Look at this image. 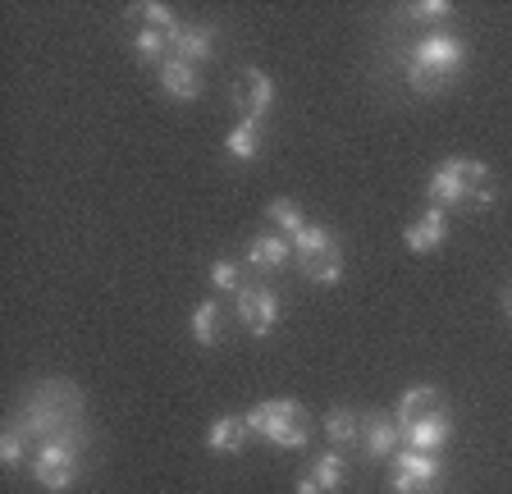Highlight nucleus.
Listing matches in <instances>:
<instances>
[{"label": "nucleus", "instance_id": "obj_18", "mask_svg": "<svg viewBox=\"0 0 512 494\" xmlns=\"http://www.w3.org/2000/svg\"><path fill=\"white\" fill-rule=\"evenodd\" d=\"M307 476L320 485V494H339L343 481H348V462H343L339 453H325V458H316V467H311Z\"/></svg>", "mask_w": 512, "mask_h": 494}, {"label": "nucleus", "instance_id": "obj_14", "mask_svg": "<svg viewBox=\"0 0 512 494\" xmlns=\"http://www.w3.org/2000/svg\"><path fill=\"white\" fill-rule=\"evenodd\" d=\"M407 247L412 252H435V247H444V238H448V215L439 211V206H430L416 225H407Z\"/></svg>", "mask_w": 512, "mask_h": 494}, {"label": "nucleus", "instance_id": "obj_24", "mask_svg": "<svg viewBox=\"0 0 512 494\" xmlns=\"http://www.w3.org/2000/svg\"><path fill=\"white\" fill-rule=\"evenodd\" d=\"M133 14H138L147 28H160V33H179V28H183V23L174 19L170 5H151V0H147V5H133Z\"/></svg>", "mask_w": 512, "mask_h": 494}, {"label": "nucleus", "instance_id": "obj_6", "mask_svg": "<svg viewBox=\"0 0 512 494\" xmlns=\"http://www.w3.org/2000/svg\"><path fill=\"white\" fill-rule=\"evenodd\" d=\"M32 476L46 490H69L78 476V440H42L32 453Z\"/></svg>", "mask_w": 512, "mask_h": 494}, {"label": "nucleus", "instance_id": "obj_22", "mask_svg": "<svg viewBox=\"0 0 512 494\" xmlns=\"http://www.w3.org/2000/svg\"><path fill=\"white\" fill-rule=\"evenodd\" d=\"M220 302H197V307H192V339H197V344H215V339H220Z\"/></svg>", "mask_w": 512, "mask_h": 494}, {"label": "nucleus", "instance_id": "obj_16", "mask_svg": "<svg viewBox=\"0 0 512 494\" xmlns=\"http://www.w3.org/2000/svg\"><path fill=\"white\" fill-rule=\"evenodd\" d=\"M247 435H252V426H247L243 417H220V421H211V430H206V449L211 453H243Z\"/></svg>", "mask_w": 512, "mask_h": 494}, {"label": "nucleus", "instance_id": "obj_2", "mask_svg": "<svg viewBox=\"0 0 512 494\" xmlns=\"http://www.w3.org/2000/svg\"><path fill=\"white\" fill-rule=\"evenodd\" d=\"M78 417H83V394L74 385H64V380H46L28 398V412H23L19 426L28 435H42V440H74Z\"/></svg>", "mask_w": 512, "mask_h": 494}, {"label": "nucleus", "instance_id": "obj_20", "mask_svg": "<svg viewBox=\"0 0 512 494\" xmlns=\"http://www.w3.org/2000/svg\"><path fill=\"white\" fill-rule=\"evenodd\" d=\"M224 151L238 156V161H252L256 151H261V124L256 119H238V129L224 138Z\"/></svg>", "mask_w": 512, "mask_h": 494}, {"label": "nucleus", "instance_id": "obj_13", "mask_svg": "<svg viewBox=\"0 0 512 494\" xmlns=\"http://www.w3.org/2000/svg\"><path fill=\"white\" fill-rule=\"evenodd\" d=\"M362 444H366L371 458H394L398 444H403V426H398V417H366Z\"/></svg>", "mask_w": 512, "mask_h": 494}, {"label": "nucleus", "instance_id": "obj_12", "mask_svg": "<svg viewBox=\"0 0 512 494\" xmlns=\"http://www.w3.org/2000/svg\"><path fill=\"white\" fill-rule=\"evenodd\" d=\"M288 257H293V243H288L284 234H261V238H252L243 252V261L252 270H284Z\"/></svg>", "mask_w": 512, "mask_h": 494}, {"label": "nucleus", "instance_id": "obj_25", "mask_svg": "<svg viewBox=\"0 0 512 494\" xmlns=\"http://www.w3.org/2000/svg\"><path fill=\"white\" fill-rule=\"evenodd\" d=\"M211 284H215V289H224V293H238V289H243V275H238L234 261H215V266H211Z\"/></svg>", "mask_w": 512, "mask_h": 494}, {"label": "nucleus", "instance_id": "obj_1", "mask_svg": "<svg viewBox=\"0 0 512 494\" xmlns=\"http://www.w3.org/2000/svg\"><path fill=\"white\" fill-rule=\"evenodd\" d=\"M426 197L448 211V206H494V183H490V165L471 161V156H453L444 161L435 174H430V188Z\"/></svg>", "mask_w": 512, "mask_h": 494}, {"label": "nucleus", "instance_id": "obj_9", "mask_svg": "<svg viewBox=\"0 0 512 494\" xmlns=\"http://www.w3.org/2000/svg\"><path fill=\"white\" fill-rule=\"evenodd\" d=\"M234 106L243 119H266V110L275 106V83H270V74H261V69H243L234 83Z\"/></svg>", "mask_w": 512, "mask_h": 494}, {"label": "nucleus", "instance_id": "obj_5", "mask_svg": "<svg viewBox=\"0 0 512 494\" xmlns=\"http://www.w3.org/2000/svg\"><path fill=\"white\" fill-rule=\"evenodd\" d=\"M243 421L256 435H266L270 444H279V449H307V426H302V408L293 398H266Z\"/></svg>", "mask_w": 512, "mask_h": 494}, {"label": "nucleus", "instance_id": "obj_8", "mask_svg": "<svg viewBox=\"0 0 512 494\" xmlns=\"http://www.w3.org/2000/svg\"><path fill=\"white\" fill-rule=\"evenodd\" d=\"M234 312L256 339H266V334H275V325H279V293L266 289V284H243Z\"/></svg>", "mask_w": 512, "mask_h": 494}, {"label": "nucleus", "instance_id": "obj_11", "mask_svg": "<svg viewBox=\"0 0 512 494\" xmlns=\"http://www.w3.org/2000/svg\"><path fill=\"white\" fill-rule=\"evenodd\" d=\"M160 87H165L174 101H197L202 97V74H197V65L170 55V60L160 65Z\"/></svg>", "mask_w": 512, "mask_h": 494}, {"label": "nucleus", "instance_id": "obj_7", "mask_svg": "<svg viewBox=\"0 0 512 494\" xmlns=\"http://www.w3.org/2000/svg\"><path fill=\"white\" fill-rule=\"evenodd\" d=\"M439 476H444V467H439L435 453H398L394 458V472H389V481H394L398 494H435Z\"/></svg>", "mask_w": 512, "mask_h": 494}, {"label": "nucleus", "instance_id": "obj_3", "mask_svg": "<svg viewBox=\"0 0 512 494\" xmlns=\"http://www.w3.org/2000/svg\"><path fill=\"white\" fill-rule=\"evenodd\" d=\"M462 65H467V46H462L458 37L435 33L412 46L407 83H412V92H421V97H435V92H444V87L462 74Z\"/></svg>", "mask_w": 512, "mask_h": 494}, {"label": "nucleus", "instance_id": "obj_28", "mask_svg": "<svg viewBox=\"0 0 512 494\" xmlns=\"http://www.w3.org/2000/svg\"><path fill=\"white\" fill-rule=\"evenodd\" d=\"M508 312H512V289H508Z\"/></svg>", "mask_w": 512, "mask_h": 494}, {"label": "nucleus", "instance_id": "obj_27", "mask_svg": "<svg viewBox=\"0 0 512 494\" xmlns=\"http://www.w3.org/2000/svg\"><path fill=\"white\" fill-rule=\"evenodd\" d=\"M298 494H320V485L311 481V476H302V481H298Z\"/></svg>", "mask_w": 512, "mask_h": 494}, {"label": "nucleus", "instance_id": "obj_17", "mask_svg": "<svg viewBox=\"0 0 512 494\" xmlns=\"http://www.w3.org/2000/svg\"><path fill=\"white\" fill-rule=\"evenodd\" d=\"M448 435H453V426H448V417H435V421H421V426L403 430V440L412 444L416 453H439L448 444Z\"/></svg>", "mask_w": 512, "mask_h": 494}, {"label": "nucleus", "instance_id": "obj_4", "mask_svg": "<svg viewBox=\"0 0 512 494\" xmlns=\"http://www.w3.org/2000/svg\"><path fill=\"white\" fill-rule=\"evenodd\" d=\"M293 252H298V266L311 284L330 289V284L343 280V252L334 243V234L325 225H307L298 238H293Z\"/></svg>", "mask_w": 512, "mask_h": 494}, {"label": "nucleus", "instance_id": "obj_23", "mask_svg": "<svg viewBox=\"0 0 512 494\" xmlns=\"http://www.w3.org/2000/svg\"><path fill=\"white\" fill-rule=\"evenodd\" d=\"M0 458H5V467H23L28 462V430L14 426L0 435Z\"/></svg>", "mask_w": 512, "mask_h": 494}, {"label": "nucleus", "instance_id": "obj_19", "mask_svg": "<svg viewBox=\"0 0 512 494\" xmlns=\"http://www.w3.org/2000/svg\"><path fill=\"white\" fill-rule=\"evenodd\" d=\"M362 426H366V417H357L352 408H334L330 417H325V435H330L334 444H357L362 440Z\"/></svg>", "mask_w": 512, "mask_h": 494}, {"label": "nucleus", "instance_id": "obj_26", "mask_svg": "<svg viewBox=\"0 0 512 494\" xmlns=\"http://www.w3.org/2000/svg\"><path fill=\"white\" fill-rule=\"evenodd\" d=\"M407 14H412V19H448L453 5H448V0H421V5H407Z\"/></svg>", "mask_w": 512, "mask_h": 494}, {"label": "nucleus", "instance_id": "obj_21", "mask_svg": "<svg viewBox=\"0 0 512 494\" xmlns=\"http://www.w3.org/2000/svg\"><path fill=\"white\" fill-rule=\"evenodd\" d=\"M270 225H275L279 234L293 243V238L307 229V220H302V206L293 202V197H275V202H270Z\"/></svg>", "mask_w": 512, "mask_h": 494}, {"label": "nucleus", "instance_id": "obj_10", "mask_svg": "<svg viewBox=\"0 0 512 494\" xmlns=\"http://www.w3.org/2000/svg\"><path fill=\"white\" fill-rule=\"evenodd\" d=\"M398 426L403 430H412V426H421V421H435V417H448V408H444V394H439L435 385H412L403 398H398Z\"/></svg>", "mask_w": 512, "mask_h": 494}, {"label": "nucleus", "instance_id": "obj_15", "mask_svg": "<svg viewBox=\"0 0 512 494\" xmlns=\"http://www.w3.org/2000/svg\"><path fill=\"white\" fill-rule=\"evenodd\" d=\"M174 55L188 60V65L211 60L215 55V28H206V23H188V28H179V33H174Z\"/></svg>", "mask_w": 512, "mask_h": 494}]
</instances>
